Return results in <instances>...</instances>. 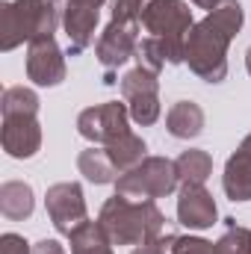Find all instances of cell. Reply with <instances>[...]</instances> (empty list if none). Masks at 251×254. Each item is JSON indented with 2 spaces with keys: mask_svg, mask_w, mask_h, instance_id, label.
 <instances>
[{
  "mask_svg": "<svg viewBox=\"0 0 251 254\" xmlns=\"http://www.w3.org/2000/svg\"><path fill=\"white\" fill-rule=\"evenodd\" d=\"M246 24L240 0H219L204 21L192 24L187 36V65L204 83H222L228 77V48Z\"/></svg>",
  "mask_w": 251,
  "mask_h": 254,
  "instance_id": "1",
  "label": "cell"
},
{
  "mask_svg": "<svg viewBox=\"0 0 251 254\" xmlns=\"http://www.w3.org/2000/svg\"><path fill=\"white\" fill-rule=\"evenodd\" d=\"M98 222L104 225L113 246H142L163 237L166 216L157 201H130L127 195H113L104 201Z\"/></svg>",
  "mask_w": 251,
  "mask_h": 254,
  "instance_id": "2",
  "label": "cell"
},
{
  "mask_svg": "<svg viewBox=\"0 0 251 254\" xmlns=\"http://www.w3.org/2000/svg\"><path fill=\"white\" fill-rule=\"evenodd\" d=\"M60 24L63 15L54 0H6L0 3V51L51 39Z\"/></svg>",
  "mask_w": 251,
  "mask_h": 254,
  "instance_id": "3",
  "label": "cell"
},
{
  "mask_svg": "<svg viewBox=\"0 0 251 254\" xmlns=\"http://www.w3.org/2000/svg\"><path fill=\"white\" fill-rule=\"evenodd\" d=\"M192 24V9L184 0H151L142 9V27L163 42L169 65L187 63V36Z\"/></svg>",
  "mask_w": 251,
  "mask_h": 254,
  "instance_id": "4",
  "label": "cell"
},
{
  "mask_svg": "<svg viewBox=\"0 0 251 254\" xmlns=\"http://www.w3.org/2000/svg\"><path fill=\"white\" fill-rule=\"evenodd\" d=\"M178 169L175 160L169 157H145L136 169H130L125 175H119L116 192L127 198H139V201H154V198H166L178 190Z\"/></svg>",
  "mask_w": 251,
  "mask_h": 254,
  "instance_id": "5",
  "label": "cell"
},
{
  "mask_svg": "<svg viewBox=\"0 0 251 254\" xmlns=\"http://www.w3.org/2000/svg\"><path fill=\"white\" fill-rule=\"evenodd\" d=\"M77 133L89 139L92 145H110L130 133V110L127 104L107 101L98 107H89L77 116Z\"/></svg>",
  "mask_w": 251,
  "mask_h": 254,
  "instance_id": "6",
  "label": "cell"
},
{
  "mask_svg": "<svg viewBox=\"0 0 251 254\" xmlns=\"http://www.w3.org/2000/svg\"><path fill=\"white\" fill-rule=\"evenodd\" d=\"M122 95L130 110V119L142 127L157 125L160 119V80L157 74L145 71V68H133L122 77Z\"/></svg>",
  "mask_w": 251,
  "mask_h": 254,
  "instance_id": "7",
  "label": "cell"
},
{
  "mask_svg": "<svg viewBox=\"0 0 251 254\" xmlns=\"http://www.w3.org/2000/svg\"><path fill=\"white\" fill-rule=\"evenodd\" d=\"M45 210H48L54 228H57L63 237H71L80 225L89 222L83 187L74 184V181H63V184L48 187V192H45Z\"/></svg>",
  "mask_w": 251,
  "mask_h": 254,
  "instance_id": "8",
  "label": "cell"
},
{
  "mask_svg": "<svg viewBox=\"0 0 251 254\" xmlns=\"http://www.w3.org/2000/svg\"><path fill=\"white\" fill-rule=\"evenodd\" d=\"M139 27L136 24H119V21H110L107 30L101 33L98 45H95V57L104 68V83L113 86L119 83L116 80V71L136 57V48H139V39H136Z\"/></svg>",
  "mask_w": 251,
  "mask_h": 254,
  "instance_id": "9",
  "label": "cell"
},
{
  "mask_svg": "<svg viewBox=\"0 0 251 254\" xmlns=\"http://www.w3.org/2000/svg\"><path fill=\"white\" fill-rule=\"evenodd\" d=\"M68 74L65 68V54L63 48L57 45V39H39V42H30L27 48V77L36 83V86H60Z\"/></svg>",
  "mask_w": 251,
  "mask_h": 254,
  "instance_id": "10",
  "label": "cell"
},
{
  "mask_svg": "<svg viewBox=\"0 0 251 254\" xmlns=\"http://www.w3.org/2000/svg\"><path fill=\"white\" fill-rule=\"evenodd\" d=\"M219 219L213 195L204 190V184H184L178 195V222L189 231H207Z\"/></svg>",
  "mask_w": 251,
  "mask_h": 254,
  "instance_id": "11",
  "label": "cell"
},
{
  "mask_svg": "<svg viewBox=\"0 0 251 254\" xmlns=\"http://www.w3.org/2000/svg\"><path fill=\"white\" fill-rule=\"evenodd\" d=\"M42 148V125L36 116H3V151L12 160H30Z\"/></svg>",
  "mask_w": 251,
  "mask_h": 254,
  "instance_id": "12",
  "label": "cell"
},
{
  "mask_svg": "<svg viewBox=\"0 0 251 254\" xmlns=\"http://www.w3.org/2000/svg\"><path fill=\"white\" fill-rule=\"evenodd\" d=\"M60 15H63V30H65V36H68V54L71 57H80L95 42V30H98L101 9L83 6V3H63L60 6Z\"/></svg>",
  "mask_w": 251,
  "mask_h": 254,
  "instance_id": "13",
  "label": "cell"
},
{
  "mask_svg": "<svg viewBox=\"0 0 251 254\" xmlns=\"http://www.w3.org/2000/svg\"><path fill=\"white\" fill-rule=\"evenodd\" d=\"M222 190L231 201H251V133L228 157L225 175H222Z\"/></svg>",
  "mask_w": 251,
  "mask_h": 254,
  "instance_id": "14",
  "label": "cell"
},
{
  "mask_svg": "<svg viewBox=\"0 0 251 254\" xmlns=\"http://www.w3.org/2000/svg\"><path fill=\"white\" fill-rule=\"evenodd\" d=\"M36 210V195L33 187L24 184V181H6L0 187V213L9 219V222H24L30 219Z\"/></svg>",
  "mask_w": 251,
  "mask_h": 254,
  "instance_id": "15",
  "label": "cell"
},
{
  "mask_svg": "<svg viewBox=\"0 0 251 254\" xmlns=\"http://www.w3.org/2000/svg\"><path fill=\"white\" fill-rule=\"evenodd\" d=\"M166 130L175 139H195L204 133V110L195 101H178L169 116H166Z\"/></svg>",
  "mask_w": 251,
  "mask_h": 254,
  "instance_id": "16",
  "label": "cell"
},
{
  "mask_svg": "<svg viewBox=\"0 0 251 254\" xmlns=\"http://www.w3.org/2000/svg\"><path fill=\"white\" fill-rule=\"evenodd\" d=\"M77 169H80V175H83L89 184H95V187H104V184H116V181H119V172H116V166H113V160H110V154H107L104 145H101V148L92 145V148L80 151Z\"/></svg>",
  "mask_w": 251,
  "mask_h": 254,
  "instance_id": "17",
  "label": "cell"
},
{
  "mask_svg": "<svg viewBox=\"0 0 251 254\" xmlns=\"http://www.w3.org/2000/svg\"><path fill=\"white\" fill-rule=\"evenodd\" d=\"M104 148H107V154H110V160H113V166H116L119 175H125V172H130V169H136V166L148 157V145H145V139L136 136L133 130L125 133L122 139L104 145Z\"/></svg>",
  "mask_w": 251,
  "mask_h": 254,
  "instance_id": "18",
  "label": "cell"
},
{
  "mask_svg": "<svg viewBox=\"0 0 251 254\" xmlns=\"http://www.w3.org/2000/svg\"><path fill=\"white\" fill-rule=\"evenodd\" d=\"M68 240H71V254H116L113 252V240L107 237L101 222L80 225Z\"/></svg>",
  "mask_w": 251,
  "mask_h": 254,
  "instance_id": "19",
  "label": "cell"
},
{
  "mask_svg": "<svg viewBox=\"0 0 251 254\" xmlns=\"http://www.w3.org/2000/svg\"><path fill=\"white\" fill-rule=\"evenodd\" d=\"M175 169L181 184H204L213 175V157L201 148H189L175 160Z\"/></svg>",
  "mask_w": 251,
  "mask_h": 254,
  "instance_id": "20",
  "label": "cell"
},
{
  "mask_svg": "<svg viewBox=\"0 0 251 254\" xmlns=\"http://www.w3.org/2000/svg\"><path fill=\"white\" fill-rule=\"evenodd\" d=\"M39 95L27 86H9L0 95V113L3 116H39Z\"/></svg>",
  "mask_w": 251,
  "mask_h": 254,
  "instance_id": "21",
  "label": "cell"
},
{
  "mask_svg": "<svg viewBox=\"0 0 251 254\" xmlns=\"http://www.w3.org/2000/svg\"><path fill=\"white\" fill-rule=\"evenodd\" d=\"M216 249L219 254H251V231L237 225V219H225V234Z\"/></svg>",
  "mask_w": 251,
  "mask_h": 254,
  "instance_id": "22",
  "label": "cell"
},
{
  "mask_svg": "<svg viewBox=\"0 0 251 254\" xmlns=\"http://www.w3.org/2000/svg\"><path fill=\"white\" fill-rule=\"evenodd\" d=\"M136 63H139V68H145V71H151V74H160V71H163V65H166L163 42H160L157 36L142 39V42H139V48H136Z\"/></svg>",
  "mask_w": 251,
  "mask_h": 254,
  "instance_id": "23",
  "label": "cell"
},
{
  "mask_svg": "<svg viewBox=\"0 0 251 254\" xmlns=\"http://www.w3.org/2000/svg\"><path fill=\"white\" fill-rule=\"evenodd\" d=\"M142 9H145L142 0H110V21L139 27L142 24Z\"/></svg>",
  "mask_w": 251,
  "mask_h": 254,
  "instance_id": "24",
  "label": "cell"
},
{
  "mask_svg": "<svg viewBox=\"0 0 251 254\" xmlns=\"http://www.w3.org/2000/svg\"><path fill=\"white\" fill-rule=\"evenodd\" d=\"M172 254H219L216 243H207L201 237H175Z\"/></svg>",
  "mask_w": 251,
  "mask_h": 254,
  "instance_id": "25",
  "label": "cell"
},
{
  "mask_svg": "<svg viewBox=\"0 0 251 254\" xmlns=\"http://www.w3.org/2000/svg\"><path fill=\"white\" fill-rule=\"evenodd\" d=\"M0 254H33V246L21 234H3L0 237Z\"/></svg>",
  "mask_w": 251,
  "mask_h": 254,
  "instance_id": "26",
  "label": "cell"
},
{
  "mask_svg": "<svg viewBox=\"0 0 251 254\" xmlns=\"http://www.w3.org/2000/svg\"><path fill=\"white\" fill-rule=\"evenodd\" d=\"M172 243H175V234H166V237H157L151 243L136 246L130 254H172Z\"/></svg>",
  "mask_w": 251,
  "mask_h": 254,
  "instance_id": "27",
  "label": "cell"
},
{
  "mask_svg": "<svg viewBox=\"0 0 251 254\" xmlns=\"http://www.w3.org/2000/svg\"><path fill=\"white\" fill-rule=\"evenodd\" d=\"M33 254H65V249L57 240H42V243L33 246Z\"/></svg>",
  "mask_w": 251,
  "mask_h": 254,
  "instance_id": "28",
  "label": "cell"
},
{
  "mask_svg": "<svg viewBox=\"0 0 251 254\" xmlns=\"http://www.w3.org/2000/svg\"><path fill=\"white\" fill-rule=\"evenodd\" d=\"M189 3H195L198 9H207V12H210V9H213V6H216L219 0H189Z\"/></svg>",
  "mask_w": 251,
  "mask_h": 254,
  "instance_id": "29",
  "label": "cell"
},
{
  "mask_svg": "<svg viewBox=\"0 0 251 254\" xmlns=\"http://www.w3.org/2000/svg\"><path fill=\"white\" fill-rule=\"evenodd\" d=\"M246 68H249V74H251V48H249V54H246Z\"/></svg>",
  "mask_w": 251,
  "mask_h": 254,
  "instance_id": "30",
  "label": "cell"
},
{
  "mask_svg": "<svg viewBox=\"0 0 251 254\" xmlns=\"http://www.w3.org/2000/svg\"><path fill=\"white\" fill-rule=\"evenodd\" d=\"M142 3H151V0H142Z\"/></svg>",
  "mask_w": 251,
  "mask_h": 254,
  "instance_id": "31",
  "label": "cell"
}]
</instances>
